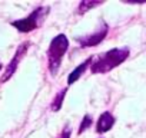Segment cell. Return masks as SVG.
<instances>
[{"mask_svg":"<svg viewBox=\"0 0 146 138\" xmlns=\"http://www.w3.org/2000/svg\"><path fill=\"white\" fill-rule=\"evenodd\" d=\"M69 49V40L66 38V35L60 33L56 38L52 39L49 49H47V65H49V71L50 75L54 76L60 68L62 59L64 56V53Z\"/></svg>","mask_w":146,"mask_h":138,"instance_id":"obj_2","label":"cell"},{"mask_svg":"<svg viewBox=\"0 0 146 138\" xmlns=\"http://www.w3.org/2000/svg\"><path fill=\"white\" fill-rule=\"evenodd\" d=\"M127 56H129V49L127 48L110 49L103 56H100L99 59H96L92 63L90 71H92V74H106V72L112 71L113 68L123 63L127 59Z\"/></svg>","mask_w":146,"mask_h":138,"instance_id":"obj_1","label":"cell"},{"mask_svg":"<svg viewBox=\"0 0 146 138\" xmlns=\"http://www.w3.org/2000/svg\"><path fill=\"white\" fill-rule=\"evenodd\" d=\"M92 122H93V119H92V115H85L83 117V119H82V122H80V127H79V131H78V134H83L90 125H92Z\"/></svg>","mask_w":146,"mask_h":138,"instance_id":"obj_10","label":"cell"},{"mask_svg":"<svg viewBox=\"0 0 146 138\" xmlns=\"http://www.w3.org/2000/svg\"><path fill=\"white\" fill-rule=\"evenodd\" d=\"M49 10H50L49 6H40V7L35 9L27 17L12 22V26L16 27V29H17L19 32H22V33H29V32L37 29V27L43 23V20H44L46 16L49 15Z\"/></svg>","mask_w":146,"mask_h":138,"instance_id":"obj_3","label":"cell"},{"mask_svg":"<svg viewBox=\"0 0 146 138\" xmlns=\"http://www.w3.org/2000/svg\"><path fill=\"white\" fill-rule=\"evenodd\" d=\"M2 69H3V65H2V63H0V71H2Z\"/></svg>","mask_w":146,"mask_h":138,"instance_id":"obj_12","label":"cell"},{"mask_svg":"<svg viewBox=\"0 0 146 138\" xmlns=\"http://www.w3.org/2000/svg\"><path fill=\"white\" fill-rule=\"evenodd\" d=\"M29 46H30V42H23L19 48H17V50H16V53H15V56H13V59L9 62V65L6 66V69H5V74L2 75V84H5V82H7L13 75H15V72H16V69H17V66H19V63H20V60L23 59V56L26 55V52L29 50Z\"/></svg>","mask_w":146,"mask_h":138,"instance_id":"obj_4","label":"cell"},{"mask_svg":"<svg viewBox=\"0 0 146 138\" xmlns=\"http://www.w3.org/2000/svg\"><path fill=\"white\" fill-rule=\"evenodd\" d=\"M66 92H67V88H63L54 98H53V101H52V105H50V108H52V111H59L60 108H62V104H63V99H64V96H66Z\"/></svg>","mask_w":146,"mask_h":138,"instance_id":"obj_8","label":"cell"},{"mask_svg":"<svg viewBox=\"0 0 146 138\" xmlns=\"http://www.w3.org/2000/svg\"><path fill=\"white\" fill-rule=\"evenodd\" d=\"M70 132H72V131H70V128H69V127H66V128L62 131V134L59 135V138H70Z\"/></svg>","mask_w":146,"mask_h":138,"instance_id":"obj_11","label":"cell"},{"mask_svg":"<svg viewBox=\"0 0 146 138\" xmlns=\"http://www.w3.org/2000/svg\"><path fill=\"white\" fill-rule=\"evenodd\" d=\"M102 2H90V0H83V2L79 3V7H78V13L79 15H83L86 12H89L90 9L96 7V6H100Z\"/></svg>","mask_w":146,"mask_h":138,"instance_id":"obj_9","label":"cell"},{"mask_svg":"<svg viewBox=\"0 0 146 138\" xmlns=\"http://www.w3.org/2000/svg\"><path fill=\"white\" fill-rule=\"evenodd\" d=\"M115 124V117L110 114V112H103L99 119H98V124H96V131L99 134H103V132H108Z\"/></svg>","mask_w":146,"mask_h":138,"instance_id":"obj_6","label":"cell"},{"mask_svg":"<svg viewBox=\"0 0 146 138\" xmlns=\"http://www.w3.org/2000/svg\"><path fill=\"white\" fill-rule=\"evenodd\" d=\"M108 30H109L108 25H106V23H102L100 27H99L95 33H92V35H86V36H80V38H76V42H78L82 48H92V46H96V45H99V43L106 38Z\"/></svg>","mask_w":146,"mask_h":138,"instance_id":"obj_5","label":"cell"},{"mask_svg":"<svg viewBox=\"0 0 146 138\" xmlns=\"http://www.w3.org/2000/svg\"><path fill=\"white\" fill-rule=\"evenodd\" d=\"M92 62H93V58H88L83 63H80L75 71H73L70 75H69V78H67V85H72V84H75L76 81H79V78L85 74V71L89 68V66H92Z\"/></svg>","mask_w":146,"mask_h":138,"instance_id":"obj_7","label":"cell"}]
</instances>
